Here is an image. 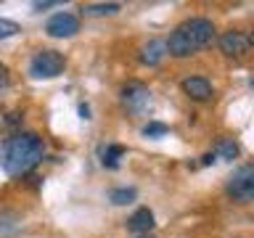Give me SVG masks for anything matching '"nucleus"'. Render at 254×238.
Segmentation results:
<instances>
[{"label": "nucleus", "instance_id": "6", "mask_svg": "<svg viewBox=\"0 0 254 238\" xmlns=\"http://www.w3.org/2000/svg\"><path fill=\"white\" fill-rule=\"evenodd\" d=\"M252 48V37L246 32H238V29H230L220 37V51L228 56V59H241V56L249 53Z\"/></svg>", "mask_w": 254, "mask_h": 238}, {"label": "nucleus", "instance_id": "10", "mask_svg": "<svg viewBox=\"0 0 254 238\" xmlns=\"http://www.w3.org/2000/svg\"><path fill=\"white\" fill-rule=\"evenodd\" d=\"M164 56H167V45H164V40H151L148 45H143V51H140V61L146 63V66H156V63H162Z\"/></svg>", "mask_w": 254, "mask_h": 238}, {"label": "nucleus", "instance_id": "16", "mask_svg": "<svg viewBox=\"0 0 254 238\" xmlns=\"http://www.w3.org/2000/svg\"><path fill=\"white\" fill-rule=\"evenodd\" d=\"M21 27L16 21L11 19H0V40H8V37H13V35H19Z\"/></svg>", "mask_w": 254, "mask_h": 238}, {"label": "nucleus", "instance_id": "12", "mask_svg": "<svg viewBox=\"0 0 254 238\" xmlns=\"http://www.w3.org/2000/svg\"><path fill=\"white\" fill-rule=\"evenodd\" d=\"M82 16H114L119 13V3H95V5H82Z\"/></svg>", "mask_w": 254, "mask_h": 238}, {"label": "nucleus", "instance_id": "2", "mask_svg": "<svg viewBox=\"0 0 254 238\" xmlns=\"http://www.w3.org/2000/svg\"><path fill=\"white\" fill-rule=\"evenodd\" d=\"M214 40V24L212 19H204V16H193V19L183 21L180 27H175V32L167 40V53L175 56V59H188L198 51H204Z\"/></svg>", "mask_w": 254, "mask_h": 238}, {"label": "nucleus", "instance_id": "5", "mask_svg": "<svg viewBox=\"0 0 254 238\" xmlns=\"http://www.w3.org/2000/svg\"><path fill=\"white\" fill-rule=\"evenodd\" d=\"M45 32L56 40H64V37H74L79 32V16L77 13H69V11H61L48 19L45 24Z\"/></svg>", "mask_w": 254, "mask_h": 238}, {"label": "nucleus", "instance_id": "13", "mask_svg": "<svg viewBox=\"0 0 254 238\" xmlns=\"http://www.w3.org/2000/svg\"><path fill=\"white\" fill-rule=\"evenodd\" d=\"M135 198H138V190L135 188H114L109 193V201L117 204V206H125V204H132Z\"/></svg>", "mask_w": 254, "mask_h": 238}, {"label": "nucleus", "instance_id": "7", "mask_svg": "<svg viewBox=\"0 0 254 238\" xmlns=\"http://www.w3.org/2000/svg\"><path fill=\"white\" fill-rule=\"evenodd\" d=\"M122 103L130 111H143L151 103V90L143 82H127L122 87Z\"/></svg>", "mask_w": 254, "mask_h": 238}, {"label": "nucleus", "instance_id": "19", "mask_svg": "<svg viewBox=\"0 0 254 238\" xmlns=\"http://www.w3.org/2000/svg\"><path fill=\"white\" fill-rule=\"evenodd\" d=\"M79 117H82V119H90V109H87L85 103H79Z\"/></svg>", "mask_w": 254, "mask_h": 238}, {"label": "nucleus", "instance_id": "20", "mask_svg": "<svg viewBox=\"0 0 254 238\" xmlns=\"http://www.w3.org/2000/svg\"><path fill=\"white\" fill-rule=\"evenodd\" d=\"M214 162H217V159H214V154H204V159H201V164H206V167L214 164Z\"/></svg>", "mask_w": 254, "mask_h": 238}, {"label": "nucleus", "instance_id": "4", "mask_svg": "<svg viewBox=\"0 0 254 238\" xmlns=\"http://www.w3.org/2000/svg\"><path fill=\"white\" fill-rule=\"evenodd\" d=\"M228 196L238 204H249L254 198V167L244 164L233 172V178L228 180Z\"/></svg>", "mask_w": 254, "mask_h": 238}, {"label": "nucleus", "instance_id": "17", "mask_svg": "<svg viewBox=\"0 0 254 238\" xmlns=\"http://www.w3.org/2000/svg\"><path fill=\"white\" fill-rule=\"evenodd\" d=\"M11 217H13V214H3V217H0V233H11V230H16V228H19V220L8 222Z\"/></svg>", "mask_w": 254, "mask_h": 238}, {"label": "nucleus", "instance_id": "9", "mask_svg": "<svg viewBox=\"0 0 254 238\" xmlns=\"http://www.w3.org/2000/svg\"><path fill=\"white\" fill-rule=\"evenodd\" d=\"M154 212L148 209V206H140L138 212H132V217L127 220V228L132 230V233H140V236H146V233H151L154 230Z\"/></svg>", "mask_w": 254, "mask_h": 238}, {"label": "nucleus", "instance_id": "18", "mask_svg": "<svg viewBox=\"0 0 254 238\" xmlns=\"http://www.w3.org/2000/svg\"><path fill=\"white\" fill-rule=\"evenodd\" d=\"M8 85H11V77H8V66L5 63H0V93L8 90Z\"/></svg>", "mask_w": 254, "mask_h": 238}, {"label": "nucleus", "instance_id": "1", "mask_svg": "<svg viewBox=\"0 0 254 238\" xmlns=\"http://www.w3.org/2000/svg\"><path fill=\"white\" fill-rule=\"evenodd\" d=\"M45 156V143L35 132H19L5 138L0 146V167L11 178H21V175L32 172L35 167L43 162Z\"/></svg>", "mask_w": 254, "mask_h": 238}, {"label": "nucleus", "instance_id": "14", "mask_svg": "<svg viewBox=\"0 0 254 238\" xmlns=\"http://www.w3.org/2000/svg\"><path fill=\"white\" fill-rule=\"evenodd\" d=\"M238 156V143L236 140H220L217 151H214V159H222V162H233V159Z\"/></svg>", "mask_w": 254, "mask_h": 238}, {"label": "nucleus", "instance_id": "22", "mask_svg": "<svg viewBox=\"0 0 254 238\" xmlns=\"http://www.w3.org/2000/svg\"><path fill=\"white\" fill-rule=\"evenodd\" d=\"M138 238H151V236H148V233H146V236H138Z\"/></svg>", "mask_w": 254, "mask_h": 238}, {"label": "nucleus", "instance_id": "11", "mask_svg": "<svg viewBox=\"0 0 254 238\" xmlns=\"http://www.w3.org/2000/svg\"><path fill=\"white\" fill-rule=\"evenodd\" d=\"M125 156V148L122 146H106L101 151V164L109 167V170H117L119 167V159Z\"/></svg>", "mask_w": 254, "mask_h": 238}, {"label": "nucleus", "instance_id": "8", "mask_svg": "<svg viewBox=\"0 0 254 238\" xmlns=\"http://www.w3.org/2000/svg\"><path fill=\"white\" fill-rule=\"evenodd\" d=\"M180 87H183V93H186L190 101H198V103L209 101L214 95V87H212V82L206 77H186Z\"/></svg>", "mask_w": 254, "mask_h": 238}, {"label": "nucleus", "instance_id": "15", "mask_svg": "<svg viewBox=\"0 0 254 238\" xmlns=\"http://www.w3.org/2000/svg\"><path fill=\"white\" fill-rule=\"evenodd\" d=\"M167 132H170V127L162 124V122H148L146 127H143V135H146V138H162V135H167Z\"/></svg>", "mask_w": 254, "mask_h": 238}, {"label": "nucleus", "instance_id": "3", "mask_svg": "<svg viewBox=\"0 0 254 238\" xmlns=\"http://www.w3.org/2000/svg\"><path fill=\"white\" fill-rule=\"evenodd\" d=\"M64 69H66V59L59 51H40L29 61V74L35 79H53L64 74Z\"/></svg>", "mask_w": 254, "mask_h": 238}, {"label": "nucleus", "instance_id": "21", "mask_svg": "<svg viewBox=\"0 0 254 238\" xmlns=\"http://www.w3.org/2000/svg\"><path fill=\"white\" fill-rule=\"evenodd\" d=\"M56 3H48V0H45V3H35V11H43V8H53Z\"/></svg>", "mask_w": 254, "mask_h": 238}]
</instances>
